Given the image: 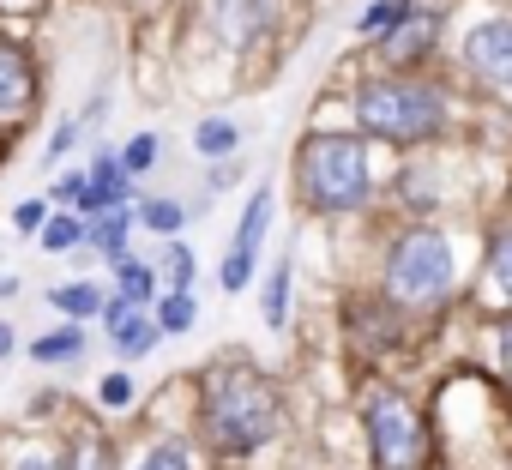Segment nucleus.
<instances>
[{
    "instance_id": "obj_1",
    "label": "nucleus",
    "mask_w": 512,
    "mask_h": 470,
    "mask_svg": "<svg viewBox=\"0 0 512 470\" xmlns=\"http://www.w3.org/2000/svg\"><path fill=\"white\" fill-rule=\"evenodd\" d=\"M278 428V392L253 368H217L205 380V434L223 452H253Z\"/></svg>"
},
{
    "instance_id": "obj_2",
    "label": "nucleus",
    "mask_w": 512,
    "mask_h": 470,
    "mask_svg": "<svg viewBox=\"0 0 512 470\" xmlns=\"http://www.w3.org/2000/svg\"><path fill=\"white\" fill-rule=\"evenodd\" d=\"M296 175L320 211H350L368 199V151L350 133H314L296 157Z\"/></svg>"
},
{
    "instance_id": "obj_3",
    "label": "nucleus",
    "mask_w": 512,
    "mask_h": 470,
    "mask_svg": "<svg viewBox=\"0 0 512 470\" xmlns=\"http://www.w3.org/2000/svg\"><path fill=\"white\" fill-rule=\"evenodd\" d=\"M356 115L380 139H422L446 121V97L434 85H404V79H374L356 97Z\"/></svg>"
},
{
    "instance_id": "obj_4",
    "label": "nucleus",
    "mask_w": 512,
    "mask_h": 470,
    "mask_svg": "<svg viewBox=\"0 0 512 470\" xmlns=\"http://www.w3.org/2000/svg\"><path fill=\"white\" fill-rule=\"evenodd\" d=\"M386 284H392L398 302H434V296H446V284H452V248H446V235H434V229L404 235V242L392 248Z\"/></svg>"
},
{
    "instance_id": "obj_5",
    "label": "nucleus",
    "mask_w": 512,
    "mask_h": 470,
    "mask_svg": "<svg viewBox=\"0 0 512 470\" xmlns=\"http://www.w3.org/2000/svg\"><path fill=\"white\" fill-rule=\"evenodd\" d=\"M368 440H374V464L380 470H416L422 464V422L398 392H374L368 398Z\"/></svg>"
},
{
    "instance_id": "obj_6",
    "label": "nucleus",
    "mask_w": 512,
    "mask_h": 470,
    "mask_svg": "<svg viewBox=\"0 0 512 470\" xmlns=\"http://www.w3.org/2000/svg\"><path fill=\"white\" fill-rule=\"evenodd\" d=\"M37 103V67L19 43H0V121H19Z\"/></svg>"
},
{
    "instance_id": "obj_7",
    "label": "nucleus",
    "mask_w": 512,
    "mask_h": 470,
    "mask_svg": "<svg viewBox=\"0 0 512 470\" xmlns=\"http://www.w3.org/2000/svg\"><path fill=\"white\" fill-rule=\"evenodd\" d=\"M464 55H470V67L482 79H494V85L512 91V25H476L470 43H464Z\"/></svg>"
},
{
    "instance_id": "obj_8",
    "label": "nucleus",
    "mask_w": 512,
    "mask_h": 470,
    "mask_svg": "<svg viewBox=\"0 0 512 470\" xmlns=\"http://www.w3.org/2000/svg\"><path fill=\"white\" fill-rule=\"evenodd\" d=\"M103 314H109V338H115V350H121V356H145V350L157 344V326H151V320L139 314V302L115 296V302H109Z\"/></svg>"
},
{
    "instance_id": "obj_9",
    "label": "nucleus",
    "mask_w": 512,
    "mask_h": 470,
    "mask_svg": "<svg viewBox=\"0 0 512 470\" xmlns=\"http://www.w3.org/2000/svg\"><path fill=\"white\" fill-rule=\"evenodd\" d=\"M97 181H85L79 187V211H109V205H121L127 199V169H121V157H97V169H91Z\"/></svg>"
},
{
    "instance_id": "obj_10",
    "label": "nucleus",
    "mask_w": 512,
    "mask_h": 470,
    "mask_svg": "<svg viewBox=\"0 0 512 470\" xmlns=\"http://www.w3.org/2000/svg\"><path fill=\"white\" fill-rule=\"evenodd\" d=\"M211 19H217V31L229 37V43H247L253 31H260V0H211Z\"/></svg>"
},
{
    "instance_id": "obj_11",
    "label": "nucleus",
    "mask_w": 512,
    "mask_h": 470,
    "mask_svg": "<svg viewBox=\"0 0 512 470\" xmlns=\"http://www.w3.org/2000/svg\"><path fill=\"white\" fill-rule=\"evenodd\" d=\"M127 229H133V217H127L121 205H109L97 223H85V242H97V248L115 260V254H127Z\"/></svg>"
},
{
    "instance_id": "obj_12",
    "label": "nucleus",
    "mask_w": 512,
    "mask_h": 470,
    "mask_svg": "<svg viewBox=\"0 0 512 470\" xmlns=\"http://www.w3.org/2000/svg\"><path fill=\"white\" fill-rule=\"evenodd\" d=\"M422 43H434V25H428V19H410V7H404V19L386 31V55H392V61H410Z\"/></svg>"
},
{
    "instance_id": "obj_13",
    "label": "nucleus",
    "mask_w": 512,
    "mask_h": 470,
    "mask_svg": "<svg viewBox=\"0 0 512 470\" xmlns=\"http://www.w3.org/2000/svg\"><path fill=\"white\" fill-rule=\"evenodd\" d=\"M266 223H272V193L260 187V193L247 199V217H241V229H235V248L253 254V248H260V235H266Z\"/></svg>"
},
{
    "instance_id": "obj_14",
    "label": "nucleus",
    "mask_w": 512,
    "mask_h": 470,
    "mask_svg": "<svg viewBox=\"0 0 512 470\" xmlns=\"http://www.w3.org/2000/svg\"><path fill=\"white\" fill-rule=\"evenodd\" d=\"M79 350H85V332H79V326H61V332H49V338H37V344H31V356H37V362H73Z\"/></svg>"
},
{
    "instance_id": "obj_15",
    "label": "nucleus",
    "mask_w": 512,
    "mask_h": 470,
    "mask_svg": "<svg viewBox=\"0 0 512 470\" xmlns=\"http://www.w3.org/2000/svg\"><path fill=\"white\" fill-rule=\"evenodd\" d=\"M49 302H55L61 314H73V320H91V314H103V296H97L91 284H61Z\"/></svg>"
},
{
    "instance_id": "obj_16",
    "label": "nucleus",
    "mask_w": 512,
    "mask_h": 470,
    "mask_svg": "<svg viewBox=\"0 0 512 470\" xmlns=\"http://www.w3.org/2000/svg\"><path fill=\"white\" fill-rule=\"evenodd\" d=\"M488 272H494V296L512 302V235H494L488 248Z\"/></svg>"
},
{
    "instance_id": "obj_17",
    "label": "nucleus",
    "mask_w": 512,
    "mask_h": 470,
    "mask_svg": "<svg viewBox=\"0 0 512 470\" xmlns=\"http://www.w3.org/2000/svg\"><path fill=\"white\" fill-rule=\"evenodd\" d=\"M85 242V223L79 217H49V229H43V248L49 254H67V248H79Z\"/></svg>"
},
{
    "instance_id": "obj_18",
    "label": "nucleus",
    "mask_w": 512,
    "mask_h": 470,
    "mask_svg": "<svg viewBox=\"0 0 512 470\" xmlns=\"http://www.w3.org/2000/svg\"><path fill=\"white\" fill-rule=\"evenodd\" d=\"M235 139H241V133H235L229 121H205V127L193 133V145H199L205 157H229V151H235Z\"/></svg>"
},
{
    "instance_id": "obj_19",
    "label": "nucleus",
    "mask_w": 512,
    "mask_h": 470,
    "mask_svg": "<svg viewBox=\"0 0 512 470\" xmlns=\"http://www.w3.org/2000/svg\"><path fill=\"white\" fill-rule=\"evenodd\" d=\"M115 272H121V296H127V302H145V296H151V266L115 254Z\"/></svg>"
},
{
    "instance_id": "obj_20",
    "label": "nucleus",
    "mask_w": 512,
    "mask_h": 470,
    "mask_svg": "<svg viewBox=\"0 0 512 470\" xmlns=\"http://www.w3.org/2000/svg\"><path fill=\"white\" fill-rule=\"evenodd\" d=\"M199 320V308H193V296L187 290H175L169 302H163V314H157V332H187Z\"/></svg>"
},
{
    "instance_id": "obj_21",
    "label": "nucleus",
    "mask_w": 512,
    "mask_h": 470,
    "mask_svg": "<svg viewBox=\"0 0 512 470\" xmlns=\"http://www.w3.org/2000/svg\"><path fill=\"white\" fill-rule=\"evenodd\" d=\"M139 223L157 229V235H175V229H181V205H175V199H151V205L139 211Z\"/></svg>"
},
{
    "instance_id": "obj_22",
    "label": "nucleus",
    "mask_w": 512,
    "mask_h": 470,
    "mask_svg": "<svg viewBox=\"0 0 512 470\" xmlns=\"http://www.w3.org/2000/svg\"><path fill=\"white\" fill-rule=\"evenodd\" d=\"M284 302H290V260L272 272V284H266V326H284Z\"/></svg>"
},
{
    "instance_id": "obj_23",
    "label": "nucleus",
    "mask_w": 512,
    "mask_h": 470,
    "mask_svg": "<svg viewBox=\"0 0 512 470\" xmlns=\"http://www.w3.org/2000/svg\"><path fill=\"white\" fill-rule=\"evenodd\" d=\"M151 163H157V139H151V133H139V139L121 151V169H127V175H145Z\"/></svg>"
},
{
    "instance_id": "obj_24",
    "label": "nucleus",
    "mask_w": 512,
    "mask_h": 470,
    "mask_svg": "<svg viewBox=\"0 0 512 470\" xmlns=\"http://www.w3.org/2000/svg\"><path fill=\"white\" fill-rule=\"evenodd\" d=\"M133 470H193V464H187V446H157V452H145V464H133Z\"/></svg>"
},
{
    "instance_id": "obj_25",
    "label": "nucleus",
    "mask_w": 512,
    "mask_h": 470,
    "mask_svg": "<svg viewBox=\"0 0 512 470\" xmlns=\"http://www.w3.org/2000/svg\"><path fill=\"white\" fill-rule=\"evenodd\" d=\"M398 19H404V7H398V0H392V7H368V19H362V37H386Z\"/></svg>"
},
{
    "instance_id": "obj_26",
    "label": "nucleus",
    "mask_w": 512,
    "mask_h": 470,
    "mask_svg": "<svg viewBox=\"0 0 512 470\" xmlns=\"http://www.w3.org/2000/svg\"><path fill=\"white\" fill-rule=\"evenodd\" d=\"M253 278V254H241V248H229V260H223V290H241Z\"/></svg>"
},
{
    "instance_id": "obj_27",
    "label": "nucleus",
    "mask_w": 512,
    "mask_h": 470,
    "mask_svg": "<svg viewBox=\"0 0 512 470\" xmlns=\"http://www.w3.org/2000/svg\"><path fill=\"white\" fill-rule=\"evenodd\" d=\"M169 284H175V290L193 284V254H187V248H169Z\"/></svg>"
},
{
    "instance_id": "obj_28",
    "label": "nucleus",
    "mask_w": 512,
    "mask_h": 470,
    "mask_svg": "<svg viewBox=\"0 0 512 470\" xmlns=\"http://www.w3.org/2000/svg\"><path fill=\"white\" fill-rule=\"evenodd\" d=\"M13 223H19V235H31V229H43V199H25V205L13 211Z\"/></svg>"
},
{
    "instance_id": "obj_29",
    "label": "nucleus",
    "mask_w": 512,
    "mask_h": 470,
    "mask_svg": "<svg viewBox=\"0 0 512 470\" xmlns=\"http://www.w3.org/2000/svg\"><path fill=\"white\" fill-rule=\"evenodd\" d=\"M127 398H133V380L127 374H109L103 380V404H127Z\"/></svg>"
},
{
    "instance_id": "obj_30",
    "label": "nucleus",
    "mask_w": 512,
    "mask_h": 470,
    "mask_svg": "<svg viewBox=\"0 0 512 470\" xmlns=\"http://www.w3.org/2000/svg\"><path fill=\"white\" fill-rule=\"evenodd\" d=\"M73 139H79V121H67L55 139H49V157H61V151H73Z\"/></svg>"
},
{
    "instance_id": "obj_31",
    "label": "nucleus",
    "mask_w": 512,
    "mask_h": 470,
    "mask_svg": "<svg viewBox=\"0 0 512 470\" xmlns=\"http://www.w3.org/2000/svg\"><path fill=\"white\" fill-rule=\"evenodd\" d=\"M13 470H61V464H55V458H49V452H25V458H19V464H13Z\"/></svg>"
},
{
    "instance_id": "obj_32",
    "label": "nucleus",
    "mask_w": 512,
    "mask_h": 470,
    "mask_svg": "<svg viewBox=\"0 0 512 470\" xmlns=\"http://www.w3.org/2000/svg\"><path fill=\"white\" fill-rule=\"evenodd\" d=\"M79 187H85V175H61V181H55L61 199H79Z\"/></svg>"
},
{
    "instance_id": "obj_33",
    "label": "nucleus",
    "mask_w": 512,
    "mask_h": 470,
    "mask_svg": "<svg viewBox=\"0 0 512 470\" xmlns=\"http://www.w3.org/2000/svg\"><path fill=\"white\" fill-rule=\"evenodd\" d=\"M500 362L512 368V320H506V332H500Z\"/></svg>"
},
{
    "instance_id": "obj_34",
    "label": "nucleus",
    "mask_w": 512,
    "mask_h": 470,
    "mask_svg": "<svg viewBox=\"0 0 512 470\" xmlns=\"http://www.w3.org/2000/svg\"><path fill=\"white\" fill-rule=\"evenodd\" d=\"M0 7H7V13H31V7H37V0H0Z\"/></svg>"
},
{
    "instance_id": "obj_35",
    "label": "nucleus",
    "mask_w": 512,
    "mask_h": 470,
    "mask_svg": "<svg viewBox=\"0 0 512 470\" xmlns=\"http://www.w3.org/2000/svg\"><path fill=\"white\" fill-rule=\"evenodd\" d=\"M7 350H13V332H7V326H0V356H7Z\"/></svg>"
}]
</instances>
